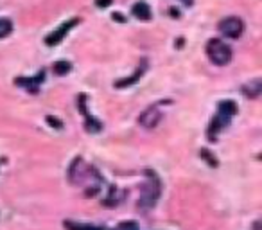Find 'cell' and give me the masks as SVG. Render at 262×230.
Wrapping results in <instances>:
<instances>
[{
	"label": "cell",
	"mask_w": 262,
	"mask_h": 230,
	"mask_svg": "<svg viewBox=\"0 0 262 230\" xmlns=\"http://www.w3.org/2000/svg\"><path fill=\"white\" fill-rule=\"evenodd\" d=\"M207 54L214 65H228L232 61V49L221 40H210L207 45Z\"/></svg>",
	"instance_id": "cell-1"
},
{
	"label": "cell",
	"mask_w": 262,
	"mask_h": 230,
	"mask_svg": "<svg viewBox=\"0 0 262 230\" xmlns=\"http://www.w3.org/2000/svg\"><path fill=\"white\" fill-rule=\"evenodd\" d=\"M235 112H237V106L232 101H223L217 108V115H215L210 124V135L215 132H221L225 126H228L232 117L235 115Z\"/></svg>",
	"instance_id": "cell-2"
},
{
	"label": "cell",
	"mask_w": 262,
	"mask_h": 230,
	"mask_svg": "<svg viewBox=\"0 0 262 230\" xmlns=\"http://www.w3.org/2000/svg\"><path fill=\"white\" fill-rule=\"evenodd\" d=\"M158 196H160V183L157 178L142 185V194H140V208H151L157 203Z\"/></svg>",
	"instance_id": "cell-3"
},
{
	"label": "cell",
	"mask_w": 262,
	"mask_h": 230,
	"mask_svg": "<svg viewBox=\"0 0 262 230\" xmlns=\"http://www.w3.org/2000/svg\"><path fill=\"white\" fill-rule=\"evenodd\" d=\"M243 29H244V24L237 16H228V18H225L219 24V31L226 38H239L243 34Z\"/></svg>",
	"instance_id": "cell-4"
},
{
	"label": "cell",
	"mask_w": 262,
	"mask_h": 230,
	"mask_svg": "<svg viewBox=\"0 0 262 230\" xmlns=\"http://www.w3.org/2000/svg\"><path fill=\"white\" fill-rule=\"evenodd\" d=\"M160 119H162V115L157 110V106H151V108H147L146 112L140 115V124H142L144 128H155V126L160 122Z\"/></svg>",
	"instance_id": "cell-5"
},
{
	"label": "cell",
	"mask_w": 262,
	"mask_h": 230,
	"mask_svg": "<svg viewBox=\"0 0 262 230\" xmlns=\"http://www.w3.org/2000/svg\"><path fill=\"white\" fill-rule=\"evenodd\" d=\"M133 13H135L139 18H142V20H147L151 16V11H149V8H147V4H144V2H139V4L133 8Z\"/></svg>",
	"instance_id": "cell-6"
},
{
	"label": "cell",
	"mask_w": 262,
	"mask_h": 230,
	"mask_svg": "<svg viewBox=\"0 0 262 230\" xmlns=\"http://www.w3.org/2000/svg\"><path fill=\"white\" fill-rule=\"evenodd\" d=\"M260 81H253L251 85H246V88H244V94L248 95V97H257L258 94H260V90H262V87H260Z\"/></svg>",
	"instance_id": "cell-7"
},
{
	"label": "cell",
	"mask_w": 262,
	"mask_h": 230,
	"mask_svg": "<svg viewBox=\"0 0 262 230\" xmlns=\"http://www.w3.org/2000/svg\"><path fill=\"white\" fill-rule=\"evenodd\" d=\"M11 29H13V26H11V22H9V20L0 18V38L8 36V34L11 33Z\"/></svg>",
	"instance_id": "cell-8"
},
{
	"label": "cell",
	"mask_w": 262,
	"mask_h": 230,
	"mask_svg": "<svg viewBox=\"0 0 262 230\" xmlns=\"http://www.w3.org/2000/svg\"><path fill=\"white\" fill-rule=\"evenodd\" d=\"M70 230H104L99 228V226H92V225H81V223H67Z\"/></svg>",
	"instance_id": "cell-9"
},
{
	"label": "cell",
	"mask_w": 262,
	"mask_h": 230,
	"mask_svg": "<svg viewBox=\"0 0 262 230\" xmlns=\"http://www.w3.org/2000/svg\"><path fill=\"white\" fill-rule=\"evenodd\" d=\"M115 230H139V225L133 221H127V223H122V225H119Z\"/></svg>",
	"instance_id": "cell-10"
},
{
	"label": "cell",
	"mask_w": 262,
	"mask_h": 230,
	"mask_svg": "<svg viewBox=\"0 0 262 230\" xmlns=\"http://www.w3.org/2000/svg\"><path fill=\"white\" fill-rule=\"evenodd\" d=\"M70 65L69 63H56V70H58V74H61V70H69Z\"/></svg>",
	"instance_id": "cell-11"
}]
</instances>
